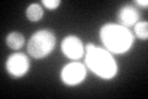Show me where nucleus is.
<instances>
[{
  "label": "nucleus",
  "mask_w": 148,
  "mask_h": 99,
  "mask_svg": "<svg viewBox=\"0 0 148 99\" xmlns=\"http://www.w3.org/2000/svg\"><path fill=\"white\" fill-rule=\"evenodd\" d=\"M117 19L120 21V25L125 27L133 26L140 20V12L137 11L136 8L132 5H123L117 12Z\"/></svg>",
  "instance_id": "0eeeda50"
},
{
  "label": "nucleus",
  "mask_w": 148,
  "mask_h": 99,
  "mask_svg": "<svg viewBox=\"0 0 148 99\" xmlns=\"http://www.w3.org/2000/svg\"><path fill=\"white\" fill-rule=\"evenodd\" d=\"M100 39L105 48L114 53L127 52L133 44V36L127 27L111 22L100 29Z\"/></svg>",
  "instance_id": "f03ea898"
},
{
  "label": "nucleus",
  "mask_w": 148,
  "mask_h": 99,
  "mask_svg": "<svg viewBox=\"0 0 148 99\" xmlns=\"http://www.w3.org/2000/svg\"><path fill=\"white\" fill-rule=\"evenodd\" d=\"M42 16H43V10L38 4H31V5L26 9V17L32 22L41 20Z\"/></svg>",
  "instance_id": "1a4fd4ad"
},
{
  "label": "nucleus",
  "mask_w": 148,
  "mask_h": 99,
  "mask_svg": "<svg viewBox=\"0 0 148 99\" xmlns=\"http://www.w3.org/2000/svg\"><path fill=\"white\" fill-rule=\"evenodd\" d=\"M133 30L138 39L147 40L148 37V22L147 21H138L133 25Z\"/></svg>",
  "instance_id": "9d476101"
},
{
  "label": "nucleus",
  "mask_w": 148,
  "mask_h": 99,
  "mask_svg": "<svg viewBox=\"0 0 148 99\" xmlns=\"http://www.w3.org/2000/svg\"><path fill=\"white\" fill-rule=\"evenodd\" d=\"M5 68L12 77H22L27 73V71L30 69V62L29 58L25 53L21 52H15L9 56L6 60Z\"/></svg>",
  "instance_id": "39448f33"
},
{
  "label": "nucleus",
  "mask_w": 148,
  "mask_h": 99,
  "mask_svg": "<svg viewBox=\"0 0 148 99\" xmlns=\"http://www.w3.org/2000/svg\"><path fill=\"white\" fill-rule=\"evenodd\" d=\"M62 52L71 60H80L84 56V45L77 36H67L62 41Z\"/></svg>",
  "instance_id": "423d86ee"
},
{
  "label": "nucleus",
  "mask_w": 148,
  "mask_h": 99,
  "mask_svg": "<svg viewBox=\"0 0 148 99\" xmlns=\"http://www.w3.org/2000/svg\"><path fill=\"white\" fill-rule=\"evenodd\" d=\"M137 4H140V5H142V6H147L148 1L147 0H137Z\"/></svg>",
  "instance_id": "f8f14e48"
},
{
  "label": "nucleus",
  "mask_w": 148,
  "mask_h": 99,
  "mask_svg": "<svg viewBox=\"0 0 148 99\" xmlns=\"http://www.w3.org/2000/svg\"><path fill=\"white\" fill-rule=\"evenodd\" d=\"M42 4L48 9V10H54L56 8L59 6L61 0H42Z\"/></svg>",
  "instance_id": "9b49d317"
},
{
  "label": "nucleus",
  "mask_w": 148,
  "mask_h": 99,
  "mask_svg": "<svg viewBox=\"0 0 148 99\" xmlns=\"http://www.w3.org/2000/svg\"><path fill=\"white\" fill-rule=\"evenodd\" d=\"M85 76H86V68L80 62L68 63L62 68L61 72L62 81L66 84H69V86H75V84L83 82Z\"/></svg>",
  "instance_id": "20e7f679"
},
{
  "label": "nucleus",
  "mask_w": 148,
  "mask_h": 99,
  "mask_svg": "<svg viewBox=\"0 0 148 99\" xmlns=\"http://www.w3.org/2000/svg\"><path fill=\"white\" fill-rule=\"evenodd\" d=\"M56 35L51 30H38L31 36L27 44V52L36 60L43 58L53 51Z\"/></svg>",
  "instance_id": "7ed1b4c3"
},
{
  "label": "nucleus",
  "mask_w": 148,
  "mask_h": 99,
  "mask_svg": "<svg viewBox=\"0 0 148 99\" xmlns=\"http://www.w3.org/2000/svg\"><path fill=\"white\" fill-rule=\"evenodd\" d=\"M5 42H6V45L10 47V48H12V50H20L21 47L25 45V37L22 36V34H20V32L12 31V32H10V34L6 36Z\"/></svg>",
  "instance_id": "6e6552de"
},
{
  "label": "nucleus",
  "mask_w": 148,
  "mask_h": 99,
  "mask_svg": "<svg viewBox=\"0 0 148 99\" xmlns=\"http://www.w3.org/2000/svg\"><path fill=\"white\" fill-rule=\"evenodd\" d=\"M85 63L88 68L103 79H111L117 73V64L108 50L88 44L84 47Z\"/></svg>",
  "instance_id": "f257e3e1"
}]
</instances>
